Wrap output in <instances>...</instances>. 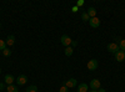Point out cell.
<instances>
[{
  "instance_id": "obj_1",
  "label": "cell",
  "mask_w": 125,
  "mask_h": 92,
  "mask_svg": "<svg viewBox=\"0 0 125 92\" xmlns=\"http://www.w3.org/2000/svg\"><path fill=\"white\" fill-rule=\"evenodd\" d=\"M106 49H108V51H109L110 54H114V55H115L118 51L120 50V47H119V45H118L116 42H110V44L106 46Z\"/></svg>"
},
{
  "instance_id": "obj_18",
  "label": "cell",
  "mask_w": 125,
  "mask_h": 92,
  "mask_svg": "<svg viewBox=\"0 0 125 92\" xmlns=\"http://www.w3.org/2000/svg\"><path fill=\"white\" fill-rule=\"evenodd\" d=\"M3 55H4L5 57H9L10 55H11V50H10V49H5V50H3Z\"/></svg>"
},
{
  "instance_id": "obj_14",
  "label": "cell",
  "mask_w": 125,
  "mask_h": 92,
  "mask_svg": "<svg viewBox=\"0 0 125 92\" xmlns=\"http://www.w3.org/2000/svg\"><path fill=\"white\" fill-rule=\"evenodd\" d=\"M64 52H65V55L69 57V56H71V55H73L74 50H73V47H71V46H68V47H65V51H64Z\"/></svg>"
},
{
  "instance_id": "obj_19",
  "label": "cell",
  "mask_w": 125,
  "mask_h": 92,
  "mask_svg": "<svg viewBox=\"0 0 125 92\" xmlns=\"http://www.w3.org/2000/svg\"><path fill=\"white\" fill-rule=\"evenodd\" d=\"M6 49V42L4 41V40H0V50H5Z\"/></svg>"
},
{
  "instance_id": "obj_26",
  "label": "cell",
  "mask_w": 125,
  "mask_h": 92,
  "mask_svg": "<svg viewBox=\"0 0 125 92\" xmlns=\"http://www.w3.org/2000/svg\"><path fill=\"white\" fill-rule=\"evenodd\" d=\"M88 92H98V91H96V90H89Z\"/></svg>"
},
{
  "instance_id": "obj_8",
  "label": "cell",
  "mask_w": 125,
  "mask_h": 92,
  "mask_svg": "<svg viewBox=\"0 0 125 92\" xmlns=\"http://www.w3.org/2000/svg\"><path fill=\"white\" fill-rule=\"evenodd\" d=\"M89 24H90L91 27H99L100 26V20L98 17H91L89 20Z\"/></svg>"
},
{
  "instance_id": "obj_22",
  "label": "cell",
  "mask_w": 125,
  "mask_h": 92,
  "mask_svg": "<svg viewBox=\"0 0 125 92\" xmlns=\"http://www.w3.org/2000/svg\"><path fill=\"white\" fill-rule=\"evenodd\" d=\"M78 10H79V8H78L76 5H75V6H73V8H71V11H73V13H78Z\"/></svg>"
},
{
  "instance_id": "obj_2",
  "label": "cell",
  "mask_w": 125,
  "mask_h": 92,
  "mask_svg": "<svg viewBox=\"0 0 125 92\" xmlns=\"http://www.w3.org/2000/svg\"><path fill=\"white\" fill-rule=\"evenodd\" d=\"M60 42L62 44V46L68 47V46H70V45H71L73 40H71V37H70V36H68V35H62V36L60 37Z\"/></svg>"
},
{
  "instance_id": "obj_24",
  "label": "cell",
  "mask_w": 125,
  "mask_h": 92,
  "mask_svg": "<svg viewBox=\"0 0 125 92\" xmlns=\"http://www.w3.org/2000/svg\"><path fill=\"white\" fill-rule=\"evenodd\" d=\"M96 91H98V92H106L104 88H99V90H96Z\"/></svg>"
},
{
  "instance_id": "obj_11",
  "label": "cell",
  "mask_w": 125,
  "mask_h": 92,
  "mask_svg": "<svg viewBox=\"0 0 125 92\" xmlns=\"http://www.w3.org/2000/svg\"><path fill=\"white\" fill-rule=\"evenodd\" d=\"M6 45L8 46H13L14 44H15V37H14V35H9L8 37H6Z\"/></svg>"
},
{
  "instance_id": "obj_10",
  "label": "cell",
  "mask_w": 125,
  "mask_h": 92,
  "mask_svg": "<svg viewBox=\"0 0 125 92\" xmlns=\"http://www.w3.org/2000/svg\"><path fill=\"white\" fill-rule=\"evenodd\" d=\"M88 91H89V85H86L84 82L78 86V92H88Z\"/></svg>"
},
{
  "instance_id": "obj_21",
  "label": "cell",
  "mask_w": 125,
  "mask_h": 92,
  "mask_svg": "<svg viewBox=\"0 0 125 92\" xmlns=\"http://www.w3.org/2000/svg\"><path fill=\"white\" fill-rule=\"evenodd\" d=\"M84 4H85L84 0H78V1H76V6H78V8H79V6H83Z\"/></svg>"
},
{
  "instance_id": "obj_27",
  "label": "cell",
  "mask_w": 125,
  "mask_h": 92,
  "mask_svg": "<svg viewBox=\"0 0 125 92\" xmlns=\"http://www.w3.org/2000/svg\"><path fill=\"white\" fill-rule=\"evenodd\" d=\"M0 74H1V68H0Z\"/></svg>"
},
{
  "instance_id": "obj_23",
  "label": "cell",
  "mask_w": 125,
  "mask_h": 92,
  "mask_svg": "<svg viewBox=\"0 0 125 92\" xmlns=\"http://www.w3.org/2000/svg\"><path fill=\"white\" fill-rule=\"evenodd\" d=\"M6 87V85H5V82H0V90H4Z\"/></svg>"
},
{
  "instance_id": "obj_25",
  "label": "cell",
  "mask_w": 125,
  "mask_h": 92,
  "mask_svg": "<svg viewBox=\"0 0 125 92\" xmlns=\"http://www.w3.org/2000/svg\"><path fill=\"white\" fill-rule=\"evenodd\" d=\"M71 44H73V46H76V45H78V42H76V41H73Z\"/></svg>"
},
{
  "instance_id": "obj_9",
  "label": "cell",
  "mask_w": 125,
  "mask_h": 92,
  "mask_svg": "<svg viewBox=\"0 0 125 92\" xmlns=\"http://www.w3.org/2000/svg\"><path fill=\"white\" fill-rule=\"evenodd\" d=\"M76 85H78V82H76L75 78H69L66 82H65V86H66L68 88H74Z\"/></svg>"
},
{
  "instance_id": "obj_6",
  "label": "cell",
  "mask_w": 125,
  "mask_h": 92,
  "mask_svg": "<svg viewBox=\"0 0 125 92\" xmlns=\"http://www.w3.org/2000/svg\"><path fill=\"white\" fill-rule=\"evenodd\" d=\"M115 60L118 61V62H123V61L125 60V51L119 50L118 52L115 54Z\"/></svg>"
},
{
  "instance_id": "obj_3",
  "label": "cell",
  "mask_w": 125,
  "mask_h": 92,
  "mask_svg": "<svg viewBox=\"0 0 125 92\" xmlns=\"http://www.w3.org/2000/svg\"><path fill=\"white\" fill-rule=\"evenodd\" d=\"M98 60H95V59H93V60H90L89 62H88V65H86V67H88V70L89 71H94V70H96L98 68Z\"/></svg>"
},
{
  "instance_id": "obj_15",
  "label": "cell",
  "mask_w": 125,
  "mask_h": 92,
  "mask_svg": "<svg viewBox=\"0 0 125 92\" xmlns=\"http://www.w3.org/2000/svg\"><path fill=\"white\" fill-rule=\"evenodd\" d=\"M25 92H38V87H36L35 85L29 86V87L26 88V91H25Z\"/></svg>"
},
{
  "instance_id": "obj_7",
  "label": "cell",
  "mask_w": 125,
  "mask_h": 92,
  "mask_svg": "<svg viewBox=\"0 0 125 92\" xmlns=\"http://www.w3.org/2000/svg\"><path fill=\"white\" fill-rule=\"evenodd\" d=\"M15 81H16V84H18L19 86H23V85H25V84L28 82V77H26L25 75H20Z\"/></svg>"
},
{
  "instance_id": "obj_4",
  "label": "cell",
  "mask_w": 125,
  "mask_h": 92,
  "mask_svg": "<svg viewBox=\"0 0 125 92\" xmlns=\"http://www.w3.org/2000/svg\"><path fill=\"white\" fill-rule=\"evenodd\" d=\"M89 86H90L91 90H99L101 85H100V81H99L98 78H94V80L90 81V85H89Z\"/></svg>"
},
{
  "instance_id": "obj_5",
  "label": "cell",
  "mask_w": 125,
  "mask_h": 92,
  "mask_svg": "<svg viewBox=\"0 0 125 92\" xmlns=\"http://www.w3.org/2000/svg\"><path fill=\"white\" fill-rule=\"evenodd\" d=\"M15 80H16V78H14L13 75H9V74H8V75H5V77H4V82H5L6 86H9V85H13Z\"/></svg>"
},
{
  "instance_id": "obj_13",
  "label": "cell",
  "mask_w": 125,
  "mask_h": 92,
  "mask_svg": "<svg viewBox=\"0 0 125 92\" xmlns=\"http://www.w3.org/2000/svg\"><path fill=\"white\" fill-rule=\"evenodd\" d=\"M6 91L8 92H19V88L16 86H14V85H9L6 87Z\"/></svg>"
},
{
  "instance_id": "obj_20",
  "label": "cell",
  "mask_w": 125,
  "mask_h": 92,
  "mask_svg": "<svg viewBox=\"0 0 125 92\" xmlns=\"http://www.w3.org/2000/svg\"><path fill=\"white\" fill-rule=\"evenodd\" d=\"M59 92H69V88L66 86H61L60 90H59Z\"/></svg>"
},
{
  "instance_id": "obj_12",
  "label": "cell",
  "mask_w": 125,
  "mask_h": 92,
  "mask_svg": "<svg viewBox=\"0 0 125 92\" xmlns=\"http://www.w3.org/2000/svg\"><path fill=\"white\" fill-rule=\"evenodd\" d=\"M86 13H88V15L90 16V19H91V17H96V10L94 9V8H89Z\"/></svg>"
},
{
  "instance_id": "obj_28",
  "label": "cell",
  "mask_w": 125,
  "mask_h": 92,
  "mask_svg": "<svg viewBox=\"0 0 125 92\" xmlns=\"http://www.w3.org/2000/svg\"><path fill=\"white\" fill-rule=\"evenodd\" d=\"M0 29H1V24H0Z\"/></svg>"
},
{
  "instance_id": "obj_17",
  "label": "cell",
  "mask_w": 125,
  "mask_h": 92,
  "mask_svg": "<svg viewBox=\"0 0 125 92\" xmlns=\"http://www.w3.org/2000/svg\"><path fill=\"white\" fill-rule=\"evenodd\" d=\"M81 19H83V21H89L90 16L88 15V13H83V14H81Z\"/></svg>"
},
{
  "instance_id": "obj_16",
  "label": "cell",
  "mask_w": 125,
  "mask_h": 92,
  "mask_svg": "<svg viewBox=\"0 0 125 92\" xmlns=\"http://www.w3.org/2000/svg\"><path fill=\"white\" fill-rule=\"evenodd\" d=\"M118 45H119V47H120V50H121V51H125V39L120 40Z\"/></svg>"
}]
</instances>
